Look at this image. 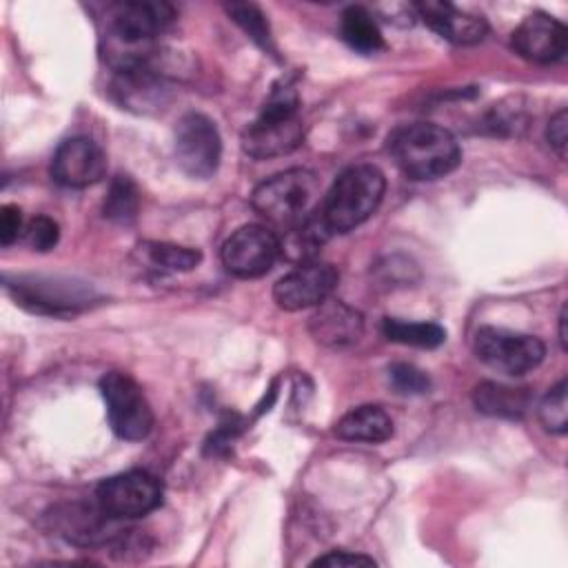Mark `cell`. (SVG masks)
Masks as SVG:
<instances>
[{"mask_svg":"<svg viewBox=\"0 0 568 568\" xmlns=\"http://www.w3.org/2000/svg\"><path fill=\"white\" fill-rule=\"evenodd\" d=\"M175 20L169 2H118L106 11V51L122 69L149 64L153 42Z\"/></svg>","mask_w":568,"mask_h":568,"instance_id":"obj_1","label":"cell"},{"mask_svg":"<svg viewBox=\"0 0 568 568\" xmlns=\"http://www.w3.org/2000/svg\"><path fill=\"white\" fill-rule=\"evenodd\" d=\"M395 164L413 180H437L455 171L462 149L455 135L433 122L402 124L388 135Z\"/></svg>","mask_w":568,"mask_h":568,"instance_id":"obj_2","label":"cell"},{"mask_svg":"<svg viewBox=\"0 0 568 568\" xmlns=\"http://www.w3.org/2000/svg\"><path fill=\"white\" fill-rule=\"evenodd\" d=\"M386 191L384 173L373 164L344 169L317 206V215L333 233H346L364 224L379 206Z\"/></svg>","mask_w":568,"mask_h":568,"instance_id":"obj_3","label":"cell"},{"mask_svg":"<svg viewBox=\"0 0 568 568\" xmlns=\"http://www.w3.org/2000/svg\"><path fill=\"white\" fill-rule=\"evenodd\" d=\"M300 100L291 87L273 89L260 118L242 133V149L253 160H271L293 153L304 140Z\"/></svg>","mask_w":568,"mask_h":568,"instance_id":"obj_4","label":"cell"},{"mask_svg":"<svg viewBox=\"0 0 568 568\" xmlns=\"http://www.w3.org/2000/svg\"><path fill=\"white\" fill-rule=\"evenodd\" d=\"M253 209L273 226L291 229L320 206V182L306 169H288L255 186Z\"/></svg>","mask_w":568,"mask_h":568,"instance_id":"obj_5","label":"cell"},{"mask_svg":"<svg viewBox=\"0 0 568 568\" xmlns=\"http://www.w3.org/2000/svg\"><path fill=\"white\" fill-rule=\"evenodd\" d=\"M100 393L106 406L109 424L118 437L140 442L151 433L153 410L131 375L122 371L106 373L100 379Z\"/></svg>","mask_w":568,"mask_h":568,"instance_id":"obj_6","label":"cell"},{"mask_svg":"<svg viewBox=\"0 0 568 568\" xmlns=\"http://www.w3.org/2000/svg\"><path fill=\"white\" fill-rule=\"evenodd\" d=\"M473 348L486 366L506 375H524L537 368L546 355L539 337L497 326H481L475 333Z\"/></svg>","mask_w":568,"mask_h":568,"instance_id":"obj_7","label":"cell"},{"mask_svg":"<svg viewBox=\"0 0 568 568\" xmlns=\"http://www.w3.org/2000/svg\"><path fill=\"white\" fill-rule=\"evenodd\" d=\"M173 151L178 166L186 175L195 180L211 178L222 158V138L215 122L204 113H184L175 124Z\"/></svg>","mask_w":568,"mask_h":568,"instance_id":"obj_8","label":"cell"},{"mask_svg":"<svg viewBox=\"0 0 568 568\" xmlns=\"http://www.w3.org/2000/svg\"><path fill=\"white\" fill-rule=\"evenodd\" d=\"M95 501L113 519H135L155 510L162 501V484L146 470H126L104 479Z\"/></svg>","mask_w":568,"mask_h":568,"instance_id":"obj_9","label":"cell"},{"mask_svg":"<svg viewBox=\"0 0 568 568\" xmlns=\"http://www.w3.org/2000/svg\"><path fill=\"white\" fill-rule=\"evenodd\" d=\"M277 257L280 240L262 224H244L222 244V264L235 277H260Z\"/></svg>","mask_w":568,"mask_h":568,"instance_id":"obj_10","label":"cell"},{"mask_svg":"<svg viewBox=\"0 0 568 568\" xmlns=\"http://www.w3.org/2000/svg\"><path fill=\"white\" fill-rule=\"evenodd\" d=\"M337 282L339 273L333 264L308 262L277 280L273 286V300L284 311H304L326 302Z\"/></svg>","mask_w":568,"mask_h":568,"instance_id":"obj_11","label":"cell"},{"mask_svg":"<svg viewBox=\"0 0 568 568\" xmlns=\"http://www.w3.org/2000/svg\"><path fill=\"white\" fill-rule=\"evenodd\" d=\"M9 288H16V297L22 306L60 315V313H75L91 304L95 297L91 286L82 282L71 280H58V277H18L16 284H7Z\"/></svg>","mask_w":568,"mask_h":568,"instance_id":"obj_12","label":"cell"},{"mask_svg":"<svg viewBox=\"0 0 568 568\" xmlns=\"http://www.w3.org/2000/svg\"><path fill=\"white\" fill-rule=\"evenodd\" d=\"M106 173V155L98 142L78 135L64 140L51 160V175L58 184L69 189H84L98 184Z\"/></svg>","mask_w":568,"mask_h":568,"instance_id":"obj_13","label":"cell"},{"mask_svg":"<svg viewBox=\"0 0 568 568\" xmlns=\"http://www.w3.org/2000/svg\"><path fill=\"white\" fill-rule=\"evenodd\" d=\"M513 49L530 62H557L568 49V29L557 18L535 11L513 31Z\"/></svg>","mask_w":568,"mask_h":568,"instance_id":"obj_14","label":"cell"},{"mask_svg":"<svg viewBox=\"0 0 568 568\" xmlns=\"http://www.w3.org/2000/svg\"><path fill=\"white\" fill-rule=\"evenodd\" d=\"M308 331L317 344L344 348L355 344L364 333V317L339 300H326L308 320Z\"/></svg>","mask_w":568,"mask_h":568,"instance_id":"obj_15","label":"cell"},{"mask_svg":"<svg viewBox=\"0 0 568 568\" xmlns=\"http://www.w3.org/2000/svg\"><path fill=\"white\" fill-rule=\"evenodd\" d=\"M415 11L437 36L455 44H477L488 33V24L481 16L448 2H419L415 4Z\"/></svg>","mask_w":568,"mask_h":568,"instance_id":"obj_16","label":"cell"},{"mask_svg":"<svg viewBox=\"0 0 568 568\" xmlns=\"http://www.w3.org/2000/svg\"><path fill=\"white\" fill-rule=\"evenodd\" d=\"M60 535H64L67 541L89 546V544H100L109 537L111 521H115L111 515H106L100 504L95 506H84V504H71L67 506L60 515H55Z\"/></svg>","mask_w":568,"mask_h":568,"instance_id":"obj_17","label":"cell"},{"mask_svg":"<svg viewBox=\"0 0 568 568\" xmlns=\"http://www.w3.org/2000/svg\"><path fill=\"white\" fill-rule=\"evenodd\" d=\"M335 435L344 442L382 444L393 437V419L382 406L364 404L342 415L335 424Z\"/></svg>","mask_w":568,"mask_h":568,"instance_id":"obj_18","label":"cell"},{"mask_svg":"<svg viewBox=\"0 0 568 568\" xmlns=\"http://www.w3.org/2000/svg\"><path fill=\"white\" fill-rule=\"evenodd\" d=\"M328 237H331V231L324 226L322 217L315 211L313 215H308L300 224H295L291 229H284V235L277 237L280 240V255L286 262L295 264V266L315 262L320 248L326 244Z\"/></svg>","mask_w":568,"mask_h":568,"instance_id":"obj_19","label":"cell"},{"mask_svg":"<svg viewBox=\"0 0 568 568\" xmlns=\"http://www.w3.org/2000/svg\"><path fill=\"white\" fill-rule=\"evenodd\" d=\"M477 410L490 417H521L530 406V393L526 388H513L497 382H481L473 390Z\"/></svg>","mask_w":568,"mask_h":568,"instance_id":"obj_20","label":"cell"},{"mask_svg":"<svg viewBox=\"0 0 568 568\" xmlns=\"http://www.w3.org/2000/svg\"><path fill=\"white\" fill-rule=\"evenodd\" d=\"M339 31L344 42L359 53H377L384 47L382 31L371 11L364 7H348L342 13Z\"/></svg>","mask_w":568,"mask_h":568,"instance_id":"obj_21","label":"cell"},{"mask_svg":"<svg viewBox=\"0 0 568 568\" xmlns=\"http://www.w3.org/2000/svg\"><path fill=\"white\" fill-rule=\"evenodd\" d=\"M382 331L386 339L404 346L437 348L446 342V331L435 322H406L399 317H386Z\"/></svg>","mask_w":568,"mask_h":568,"instance_id":"obj_22","label":"cell"},{"mask_svg":"<svg viewBox=\"0 0 568 568\" xmlns=\"http://www.w3.org/2000/svg\"><path fill=\"white\" fill-rule=\"evenodd\" d=\"M138 209H140V191L135 182L129 175H115L104 197V206H102L104 217L111 222L129 224L138 217Z\"/></svg>","mask_w":568,"mask_h":568,"instance_id":"obj_23","label":"cell"},{"mask_svg":"<svg viewBox=\"0 0 568 568\" xmlns=\"http://www.w3.org/2000/svg\"><path fill=\"white\" fill-rule=\"evenodd\" d=\"M144 253L146 260L162 271H191L202 260V253L197 248L169 242H149L144 244Z\"/></svg>","mask_w":568,"mask_h":568,"instance_id":"obj_24","label":"cell"},{"mask_svg":"<svg viewBox=\"0 0 568 568\" xmlns=\"http://www.w3.org/2000/svg\"><path fill=\"white\" fill-rule=\"evenodd\" d=\"M539 422L548 433L564 435L568 428V408H566V379L552 386L539 402Z\"/></svg>","mask_w":568,"mask_h":568,"instance_id":"obj_25","label":"cell"},{"mask_svg":"<svg viewBox=\"0 0 568 568\" xmlns=\"http://www.w3.org/2000/svg\"><path fill=\"white\" fill-rule=\"evenodd\" d=\"M226 11H229V16L251 36L253 42H257V44H260L262 49H266V51L273 49L268 22H266L264 13H262L255 4H229Z\"/></svg>","mask_w":568,"mask_h":568,"instance_id":"obj_26","label":"cell"},{"mask_svg":"<svg viewBox=\"0 0 568 568\" xmlns=\"http://www.w3.org/2000/svg\"><path fill=\"white\" fill-rule=\"evenodd\" d=\"M388 379H390V386L402 395H422V393H428L430 388L428 375L406 362L393 364L388 368Z\"/></svg>","mask_w":568,"mask_h":568,"instance_id":"obj_27","label":"cell"},{"mask_svg":"<svg viewBox=\"0 0 568 568\" xmlns=\"http://www.w3.org/2000/svg\"><path fill=\"white\" fill-rule=\"evenodd\" d=\"M24 240L33 251L47 253L51 251L58 240H60V226L55 220L47 217V215H36L33 220L27 222L24 226Z\"/></svg>","mask_w":568,"mask_h":568,"instance_id":"obj_28","label":"cell"},{"mask_svg":"<svg viewBox=\"0 0 568 568\" xmlns=\"http://www.w3.org/2000/svg\"><path fill=\"white\" fill-rule=\"evenodd\" d=\"M24 222H22V213L16 204H4L0 211V242L2 246L13 244L20 235H24Z\"/></svg>","mask_w":568,"mask_h":568,"instance_id":"obj_29","label":"cell"},{"mask_svg":"<svg viewBox=\"0 0 568 568\" xmlns=\"http://www.w3.org/2000/svg\"><path fill=\"white\" fill-rule=\"evenodd\" d=\"M546 140L550 149L559 155V160H566V144H568V113L566 109H559L546 129Z\"/></svg>","mask_w":568,"mask_h":568,"instance_id":"obj_30","label":"cell"},{"mask_svg":"<svg viewBox=\"0 0 568 568\" xmlns=\"http://www.w3.org/2000/svg\"><path fill=\"white\" fill-rule=\"evenodd\" d=\"M311 566H326V568H342V566H375L373 557L348 552V550H333L311 561Z\"/></svg>","mask_w":568,"mask_h":568,"instance_id":"obj_31","label":"cell"},{"mask_svg":"<svg viewBox=\"0 0 568 568\" xmlns=\"http://www.w3.org/2000/svg\"><path fill=\"white\" fill-rule=\"evenodd\" d=\"M559 342L566 348V308H561L559 313Z\"/></svg>","mask_w":568,"mask_h":568,"instance_id":"obj_32","label":"cell"}]
</instances>
